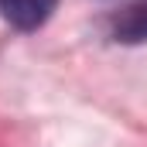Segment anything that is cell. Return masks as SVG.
<instances>
[{"label":"cell","instance_id":"obj_2","mask_svg":"<svg viewBox=\"0 0 147 147\" xmlns=\"http://www.w3.org/2000/svg\"><path fill=\"white\" fill-rule=\"evenodd\" d=\"M113 38L123 41V45H140V41H147V0L127 7L113 21Z\"/></svg>","mask_w":147,"mask_h":147},{"label":"cell","instance_id":"obj_1","mask_svg":"<svg viewBox=\"0 0 147 147\" xmlns=\"http://www.w3.org/2000/svg\"><path fill=\"white\" fill-rule=\"evenodd\" d=\"M55 3L58 0H0V14L7 24H14L21 31H34L51 17Z\"/></svg>","mask_w":147,"mask_h":147}]
</instances>
